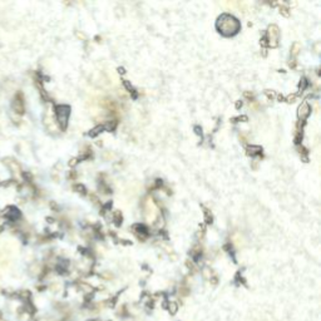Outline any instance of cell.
Here are the masks:
<instances>
[{
    "instance_id": "7a4b0ae2",
    "label": "cell",
    "mask_w": 321,
    "mask_h": 321,
    "mask_svg": "<svg viewBox=\"0 0 321 321\" xmlns=\"http://www.w3.org/2000/svg\"><path fill=\"white\" fill-rule=\"evenodd\" d=\"M168 311L171 315H176L177 311H178V305L176 302H170L168 304Z\"/></svg>"
},
{
    "instance_id": "3957f363",
    "label": "cell",
    "mask_w": 321,
    "mask_h": 321,
    "mask_svg": "<svg viewBox=\"0 0 321 321\" xmlns=\"http://www.w3.org/2000/svg\"><path fill=\"white\" fill-rule=\"evenodd\" d=\"M3 317H4V314H3V311H2V310H0V321L3 320Z\"/></svg>"
},
{
    "instance_id": "277c9868",
    "label": "cell",
    "mask_w": 321,
    "mask_h": 321,
    "mask_svg": "<svg viewBox=\"0 0 321 321\" xmlns=\"http://www.w3.org/2000/svg\"><path fill=\"white\" fill-rule=\"evenodd\" d=\"M0 230H2V227H0Z\"/></svg>"
},
{
    "instance_id": "6da1fadb",
    "label": "cell",
    "mask_w": 321,
    "mask_h": 321,
    "mask_svg": "<svg viewBox=\"0 0 321 321\" xmlns=\"http://www.w3.org/2000/svg\"><path fill=\"white\" fill-rule=\"evenodd\" d=\"M13 109H14V112L18 113V114H23V113H24V101H23L22 93H18V94L14 97V101H13Z\"/></svg>"
}]
</instances>
